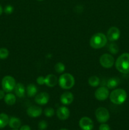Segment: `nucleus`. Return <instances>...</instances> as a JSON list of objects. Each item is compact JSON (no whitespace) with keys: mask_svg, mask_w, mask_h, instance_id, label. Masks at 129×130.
<instances>
[{"mask_svg":"<svg viewBox=\"0 0 129 130\" xmlns=\"http://www.w3.org/2000/svg\"><path fill=\"white\" fill-rule=\"evenodd\" d=\"M116 69L122 74L129 72V53H124L119 56L115 62Z\"/></svg>","mask_w":129,"mask_h":130,"instance_id":"f257e3e1","label":"nucleus"},{"mask_svg":"<svg viewBox=\"0 0 129 130\" xmlns=\"http://www.w3.org/2000/svg\"><path fill=\"white\" fill-rule=\"evenodd\" d=\"M108 41L106 36L102 32L94 34L90 39V46L94 49H100L104 46Z\"/></svg>","mask_w":129,"mask_h":130,"instance_id":"f03ea898","label":"nucleus"},{"mask_svg":"<svg viewBox=\"0 0 129 130\" xmlns=\"http://www.w3.org/2000/svg\"><path fill=\"white\" fill-rule=\"evenodd\" d=\"M110 101L116 105H121L123 104L127 98V93L123 89L118 88L113 90L110 95Z\"/></svg>","mask_w":129,"mask_h":130,"instance_id":"7ed1b4c3","label":"nucleus"},{"mask_svg":"<svg viewBox=\"0 0 129 130\" xmlns=\"http://www.w3.org/2000/svg\"><path fill=\"white\" fill-rule=\"evenodd\" d=\"M75 83V78L71 74L64 73L61 75L58 79V85L62 89L69 90L71 89Z\"/></svg>","mask_w":129,"mask_h":130,"instance_id":"20e7f679","label":"nucleus"},{"mask_svg":"<svg viewBox=\"0 0 129 130\" xmlns=\"http://www.w3.org/2000/svg\"><path fill=\"white\" fill-rule=\"evenodd\" d=\"M16 84L15 78L11 76H5L1 81L3 90L6 93H10L13 91Z\"/></svg>","mask_w":129,"mask_h":130,"instance_id":"39448f33","label":"nucleus"},{"mask_svg":"<svg viewBox=\"0 0 129 130\" xmlns=\"http://www.w3.org/2000/svg\"><path fill=\"white\" fill-rule=\"evenodd\" d=\"M95 116L97 121L101 123H105L110 119V112L105 107H99L95 112Z\"/></svg>","mask_w":129,"mask_h":130,"instance_id":"423d86ee","label":"nucleus"},{"mask_svg":"<svg viewBox=\"0 0 129 130\" xmlns=\"http://www.w3.org/2000/svg\"><path fill=\"white\" fill-rule=\"evenodd\" d=\"M99 63L104 68L109 69L113 66L115 63V58L111 55L105 53L102 55L99 58Z\"/></svg>","mask_w":129,"mask_h":130,"instance_id":"0eeeda50","label":"nucleus"},{"mask_svg":"<svg viewBox=\"0 0 129 130\" xmlns=\"http://www.w3.org/2000/svg\"><path fill=\"white\" fill-rule=\"evenodd\" d=\"M95 98L99 101H104L110 96V91L108 88L101 86L97 88L94 93Z\"/></svg>","mask_w":129,"mask_h":130,"instance_id":"6e6552de","label":"nucleus"},{"mask_svg":"<svg viewBox=\"0 0 129 130\" xmlns=\"http://www.w3.org/2000/svg\"><path fill=\"white\" fill-rule=\"evenodd\" d=\"M107 39L111 42L117 41L120 37V30L116 27H111L107 32Z\"/></svg>","mask_w":129,"mask_h":130,"instance_id":"1a4fd4ad","label":"nucleus"},{"mask_svg":"<svg viewBox=\"0 0 129 130\" xmlns=\"http://www.w3.org/2000/svg\"><path fill=\"white\" fill-rule=\"evenodd\" d=\"M79 126L82 130H92L94 128V123L91 118L83 117L80 119Z\"/></svg>","mask_w":129,"mask_h":130,"instance_id":"9d476101","label":"nucleus"},{"mask_svg":"<svg viewBox=\"0 0 129 130\" xmlns=\"http://www.w3.org/2000/svg\"><path fill=\"white\" fill-rule=\"evenodd\" d=\"M49 100V95L47 92H40L35 96V102L40 105H46Z\"/></svg>","mask_w":129,"mask_h":130,"instance_id":"9b49d317","label":"nucleus"},{"mask_svg":"<svg viewBox=\"0 0 129 130\" xmlns=\"http://www.w3.org/2000/svg\"><path fill=\"white\" fill-rule=\"evenodd\" d=\"M42 113V109L41 107L37 105H31L27 110V114L30 118H37Z\"/></svg>","mask_w":129,"mask_h":130,"instance_id":"f8f14e48","label":"nucleus"},{"mask_svg":"<svg viewBox=\"0 0 129 130\" xmlns=\"http://www.w3.org/2000/svg\"><path fill=\"white\" fill-rule=\"evenodd\" d=\"M74 100V96L72 93L70 91H65L60 96V101L62 104L68 105L72 104Z\"/></svg>","mask_w":129,"mask_h":130,"instance_id":"ddd939ff","label":"nucleus"},{"mask_svg":"<svg viewBox=\"0 0 129 130\" xmlns=\"http://www.w3.org/2000/svg\"><path fill=\"white\" fill-rule=\"evenodd\" d=\"M56 115L60 120H67L70 116V110L67 107L61 106L58 108L56 111Z\"/></svg>","mask_w":129,"mask_h":130,"instance_id":"4468645a","label":"nucleus"},{"mask_svg":"<svg viewBox=\"0 0 129 130\" xmlns=\"http://www.w3.org/2000/svg\"><path fill=\"white\" fill-rule=\"evenodd\" d=\"M58 83V79L53 74L47 75L45 77V85L48 87H54Z\"/></svg>","mask_w":129,"mask_h":130,"instance_id":"2eb2a0df","label":"nucleus"},{"mask_svg":"<svg viewBox=\"0 0 129 130\" xmlns=\"http://www.w3.org/2000/svg\"><path fill=\"white\" fill-rule=\"evenodd\" d=\"M14 91H15V95L18 98H22L25 96V88L24 85L21 83H18L15 85V87L14 88Z\"/></svg>","mask_w":129,"mask_h":130,"instance_id":"dca6fc26","label":"nucleus"},{"mask_svg":"<svg viewBox=\"0 0 129 130\" xmlns=\"http://www.w3.org/2000/svg\"><path fill=\"white\" fill-rule=\"evenodd\" d=\"M26 92L29 97L35 96L37 93V88L34 84H29L26 88Z\"/></svg>","mask_w":129,"mask_h":130,"instance_id":"f3484780","label":"nucleus"},{"mask_svg":"<svg viewBox=\"0 0 129 130\" xmlns=\"http://www.w3.org/2000/svg\"><path fill=\"white\" fill-rule=\"evenodd\" d=\"M16 96L11 93H8L6 95H5V98H4V101L8 105H14L16 102Z\"/></svg>","mask_w":129,"mask_h":130,"instance_id":"a211bd4d","label":"nucleus"},{"mask_svg":"<svg viewBox=\"0 0 129 130\" xmlns=\"http://www.w3.org/2000/svg\"><path fill=\"white\" fill-rule=\"evenodd\" d=\"M120 84V79L117 77H113L109 79L107 82V86L108 89H114L117 87Z\"/></svg>","mask_w":129,"mask_h":130,"instance_id":"6ab92c4d","label":"nucleus"},{"mask_svg":"<svg viewBox=\"0 0 129 130\" xmlns=\"http://www.w3.org/2000/svg\"><path fill=\"white\" fill-rule=\"evenodd\" d=\"M9 126L12 129H18L21 126V121L17 118L11 117L9 120Z\"/></svg>","mask_w":129,"mask_h":130,"instance_id":"aec40b11","label":"nucleus"},{"mask_svg":"<svg viewBox=\"0 0 129 130\" xmlns=\"http://www.w3.org/2000/svg\"><path fill=\"white\" fill-rule=\"evenodd\" d=\"M9 117L7 114L5 113L0 114V128H3L6 127L9 123Z\"/></svg>","mask_w":129,"mask_h":130,"instance_id":"412c9836","label":"nucleus"},{"mask_svg":"<svg viewBox=\"0 0 129 130\" xmlns=\"http://www.w3.org/2000/svg\"><path fill=\"white\" fill-rule=\"evenodd\" d=\"M88 83L92 87H97L99 86L100 83V79L97 76H91L88 79Z\"/></svg>","mask_w":129,"mask_h":130,"instance_id":"4be33fe9","label":"nucleus"},{"mask_svg":"<svg viewBox=\"0 0 129 130\" xmlns=\"http://www.w3.org/2000/svg\"><path fill=\"white\" fill-rule=\"evenodd\" d=\"M54 70L57 73H63L65 70V66L62 62H58L54 66Z\"/></svg>","mask_w":129,"mask_h":130,"instance_id":"5701e85b","label":"nucleus"},{"mask_svg":"<svg viewBox=\"0 0 129 130\" xmlns=\"http://www.w3.org/2000/svg\"><path fill=\"white\" fill-rule=\"evenodd\" d=\"M119 48L116 43H112L110 44V46H109V52H110L111 54H117Z\"/></svg>","mask_w":129,"mask_h":130,"instance_id":"b1692460","label":"nucleus"},{"mask_svg":"<svg viewBox=\"0 0 129 130\" xmlns=\"http://www.w3.org/2000/svg\"><path fill=\"white\" fill-rule=\"evenodd\" d=\"M9 56V51L7 48H0V59H6Z\"/></svg>","mask_w":129,"mask_h":130,"instance_id":"393cba45","label":"nucleus"},{"mask_svg":"<svg viewBox=\"0 0 129 130\" xmlns=\"http://www.w3.org/2000/svg\"><path fill=\"white\" fill-rule=\"evenodd\" d=\"M44 115L48 118H51L54 114V110L52 107H48L44 111Z\"/></svg>","mask_w":129,"mask_h":130,"instance_id":"a878e982","label":"nucleus"},{"mask_svg":"<svg viewBox=\"0 0 129 130\" xmlns=\"http://www.w3.org/2000/svg\"><path fill=\"white\" fill-rule=\"evenodd\" d=\"M13 10L14 8L11 5H7V6H5V9H4V12L7 15H10V14L12 13Z\"/></svg>","mask_w":129,"mask_h":130,"instance_id":"bb28decb","label":"nucleus"},{"mask_svg":"<svg viewBox=\"0 0 129 130\" xmlns=\"http://www.w3.org/2000/svg\"><path fill=\"white\" fill-rule=\"evenodd\" d=\"M38 127L40 130H44L47 128L48 127V123L46 121H41L39 123V124H38Z\"/></svg>","mask_w":129,"mask_h":130,"instance_id":"cd10ccee","label":"nucleus"},{"mask_svg":"<svg viewBox=\"0 0 129 130\" xmlns=\"http://www.w3.org/2000/svg\"><path fill=\"white\" fill-rule=\"evenodd\" d=\"M37 83L39 85H43L45 84V77L43 76H39L37 78Z\"/></svg>","mask_w":129,"mask_h":130,"instance_id":"c85d7f7f","label":"nucleus"},{"mask_svg":"<svg viewBox=\"0 0 129 130\" xmlns=\"http://www.w3.org/2000/svg\"><path fill=\"white\" fill-rule=\"evenodd\" d=\"M99 130H110V127L106 123H102L99 128Z\"/></svg>","mask_w":129,"mask_h":130,"instance_id":"c756f323","label":"nucleus"},{"mask_svg":"<svg viewBox=\"0 0 129 130\" xmlns=\"http://www.w3.org/2000/svg\"><path fill=\"white\" fill-rule=\"evenodd\" d=\"M5 91L3 90H0V100H2L5 98Z\"/></svg>","mask_w":129,"mask_h":130,"instance_id":"7c9ffc66","label":"nucleus"},{"mask_svg":"<svg viewBox=\"0 0 129 130\" xmlns=\"http://www.w3.org/2000/svg\"><path fill=\"white\" fill-rule=\"evenodd\" d=\"M20 130H31V129H30V128L29 126L24 125V126H22L20 128Z\"/></svg>","mask_w":129,"mask_h":130,"instance_id":"2f4dec72","label":"nucleus"},{"mask_svg":"<svg viewBox=\"0 0 129 130\" xmlns=\"http://www.w3.org/2000/svg\"><path fill=\"white\" fill-rule=\"evenodd\" d=\"M3 9L2 6H1V5H0V16H1V14L3 13Z\"/></svg>","mask_w":129,"mask_h":130,"instance_id":"473e14b6","label":"nucleus"},{"mask_svg":"<svg viewBox=\"0 0 129 130\" xmlns=\"http://www.w3.org/2000/svg\"><path fill=\"white\" fill-rule=\"evenodd\" d=\"M60 130H68L67 129H60Z\"/></svg>","mask_w":129,"mask_h":130,"instance_id":"72a5a7b5","label":"nucleus"},{"mask_svg":"<svg viewBox=\"0 0 129 130\" xmlns=\"http://www.w3.org/2000/svg\"><path fill=\"white\" fill-rule=\"evenodd\" d=\"M12 130H18V129H13Z\"/></svg>","mask_w":129,"mask_h":130,"instance_id":"f704fd0d","label":"nucleus"},{"mask_svg":"<svg viewBox=\"0 0 129 130\" xmlns=\"http://www.w3.org/2000/svg\"><path fill=\"white\" fill-rule=\"evenodd\" d=\"M37 1H43V0H37Z\"/></svg>","mask_w":129,"mask_h":130,"instance_id":"c9c22d12","label":"nucleus"}]
</instances>
